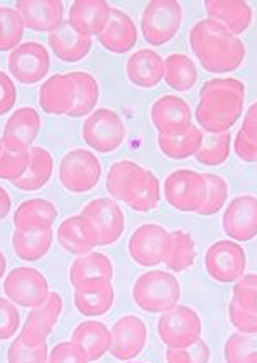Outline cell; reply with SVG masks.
<instances>
[{"label":"cell","instance_id":"1","mask_svg":"<svg viewBox=\"0 0 257 363\" xmlns=\"http://www.w3.org/2000/svg\"><path fill=\"white\" fill-rule=\"evenodd\" d=\"M189 44L204 70L227 74L244 62L246 47L239 37L211 18H204L190 28Z\"/></svg>","mask_w":257,"mask_h":363},{"label":"cell","instance_id":"2","mask_svg":"<svg viewBox=\"0 0 257 363\" xmlns=\"http://www.w3.org/2000/svg\"><path fill=\"white\" fill-rule=\"evenodd\" d=\"M246 85L237 79H211L199 90L196 121L207 133L229 132L244 111Z\"/></svg>","mask_w":257,"mask_h":363},{"label":"cell","instance_id":"3","mask_svg":"<svg viewBox=\"0 0 257 363\" xmlns=\"http://www.w3.org/2000/svg\"><path fill=\"white\" fill-rule=\"evenodd\" d=\"M132 298L147 313H165L179 303L180 284L169 272L149 270L134 281Z\"/></svg>","mask_w":257,"mask_h":363},{"label":"cell","instance_id":"4","mask_svg":"<svg viewBox=\"0 0 257 363\" xmlns=\"http://www.w3.org/2000/svg\"><path fill=\"white\" fill-rule=\"evenodd\" d=\"M182 26V6L175 0H152L141 18L142 35L147 44L160 47L177 35Z\"/></svg>","mask_w":257,"mask_h":363},{"label":"cell","instance_id":"5","mask_svg":"<svg viewBox=\"0 0 257 363\" xmlns=\"http://www.w3.org/2000/svg\"><path fill=\"white\" fill-rule=\"evenodd\" d=\"M157 333L168 348H187L201 340L202 320L187 305H175L159 318Z\"/></svg>","mask_w":257,"mask_h":363},{"label":"cell","instance_id":"6","mask_svg":"<svg viewBox=\"0 0 257 363\" xmlns=\"http://www.w3.org/2000/svg\"><path fill=\"white\" fill-rule=\"evenodd\" d=\"M102 177V165L90 150L75 149L62 157L59 182L70 194H87L97 187Z\"/></svg>","mask_w":257,"mask_h":363},{"label":"cell","instance_id":"7","mask_svg":"<svg viewBox=\"0 0 257 363\" xmlns=\"http://www.w3.org/2000/svg\"><path fill=\"white\" fill-rule=\"evenodd\" d=\"M82 138L99 154H111L126 140V123L112 108H99L85 118Z\"/></svg>","mask_w":257,"mask_h":363},{"label":"cell","instance_id":"8","mask_svg":"<svg viewBox=\"0 0 257 363\" xmlns=\"http://www.w3.org/2000/svg\"><path fill=\"white\" fill-rule=\"evenodd\" d=\"M4 294L13 305L26 308H39L49 298V281L32 267H17L9 272L4 280Z\"/></svg>","mask_w":257,"mask_h":363},{"label":"cell","instance_id":"9","mask_svg":"<svg viewBox=\"0 0 257 363\" xmlns=\"http://www.w3.org/2000/svg\"><path fill=\"white\" fill-rule=\"evenodd\" d=\"M164 197L179 212H199L206 202L204 174L190 169H179L164 182Z\"/></svg>","mask_w":257,"mask_h":363},{"label":"cell","instance_id":"10","mask_svg":"<svg viewBox=\"0 0 257 363\" xmlns=\"http://www.w3.org/2000/svg\"><path fill=\"white\" fill-rule=\"evenodd\" d=\"M207 275L219 284H236L246 275V250L234 240H217L204 257Z\"/></svg>","mask_w":257,"mask_h":363},{"label":"cell","instance_id":"11","mask_svg":"<svg viewBox=\"0 0 257 363\" xmlns=\"http://www.w3.org/2000/svg\"><path fill=\"white\" fill-rule=\"evenodd\" d=\"M114 267L106 253L90 252L72 262L69 270V280L74 292H97L112 284Z\"/></svg>","mask_w":257,"mask_h":363},{"label":"cell","instance_id":"12","mask_svg":"<svg viewBox=\"0 0 257 363\" xmlns=\"http://www.w3.org/2000/svg\"><path fill=\"white\" fill-rule=\"evenodd\" d=\"M170 233L163 225L144 223L137 227L128 240V255L141 267L163 264L169 252Z\"/></svg>","mask_w":257,"mask_h":363},{"label":"cell","instance_id":"13","mask_svg":"<svg viewBox=\"0 0 257 363\" xmlns=\"http://www.w3.org/2000/svg\"><path fill=\"white\" fill-rule=\"evenodd\" d=\"M50 69L49 50L39 42H23L9 55L12 77L23 85H34L47 77Z\"/></svg>","mask_w":257,"mask_h":363},{"label":"cell","instance_id":"14","mask_svg":"<svg viewBox=\"0 0 257 363\" xmlns=\"http://www.w3.org/2000/svg\"><path fill=\"white\" fill-rule=\"evenodd\" d=\"M82 215L94 223L99 235V245H112L126 230V215L114 199L99 197L90 200L82 208Z\"/></svg>","mask_w":257,"mask_h":363},{"label":"cell","instance_id":"15","mask_svg":"<svg viewBox=\"0 0 257 363\" xmlns=\"http://www.w3.org/2000/svg\"><path fill=\"white\" fill-rule=\"evenodd\" d=\"M111 355L121 362L136 360L146 348L147 325L136 315H124L114 323Z\"/></svg>","mask_w":257,"mask_h":363},{"label":"cell","instance_id":"16","mask_svg":"<svg viewBox=\"0 0 257 363\" xmlns=\"http://www.w3.org/2000/svg\"><path fill=\"white\" fill-rule=\"evenodd\" d=\"M222 228L234 242H249L257 237V197L239 195L227 203Z\"/></svg>","mask_w":257,"mask_h":363},{"label":"cell","instance_id":"17","mask_svg":"<svg viewBox=\"0 0 257 363\" xmlns=\"http://www.w3.org/2000/svg\"><path fill=\"white\" fill-rule=\"evenodd\" d=\"M151 121L159 135H179L192 127V111L177 95H163L152 105Z\"/></svg>","mask_w":257,"mask_h":363},{"label":"cell","instance_id":"18","mask_svg":"<svg viewBox=\"0 0 257 363\" xmlns=\"http://www.w3.org/2000/svg\"><path fill=\"white\" fill-rule=\"evenodd\" d=\"M40 116L35 108L21 107L9 117L2 132V147L11 152L31 150L32 143L39 137Z\"/></svg>","mask_w":257,"mask_h":363},{"label":"cell","instance_id":"19","mask_svg":"<svg viewBox=\"0 0 257 363\" xmlns=\"http://www.w3.org/2000/svg\"><path fill=\"white\" fill-rule=\"evenodd\" d=\"M62 297L59 294L50 292L47 302L39 308H34L28 317L26 318V323H23L21 335L17 338L22 343L31 347L42 345V343H47V337L50 335L52 330H54L57 320H59V315L62 312Z\"/></svg>","mask_w":257,"mask_h":363},{"label":"cell","instance_id":"20","mask_svg":"<svg viewBox=\"0 0 257 363\" xmlns=\"http://www.w3.org/2000/svg\"><path fill=\"white\" fill-rule=\"evenodd\" d=\"M57 240L65 252L80 257L87 255L99 245V235L94 223L82 213L62 220L57 228Z\"/></svg>","mask_w":257,"mask_h":363},{"label":"cell","instance_id":"21","mask_svg":"<svg viewBox=\"0 0 257 363\" xmlns=\"http://www.w3.org/2000/svg\"><path fill=\"white\" fill-rule=\"evenodd\" d=\"M16 11L23 26L35 32H54L65 22L60 0H18Z\"/></svg>","mask_w":257,"mask_h":363},{"label":"cell","instance_id":"22","mask_svg":"<svg viewBox=\"0 0 257 363\" xmlns=\"http://www.w3.org/2000/svg\"><path fill=\"white\" fill-rule=\"evenodd\" d=\"M112 7L106 0H75L69 9V26L80 35H101L111 18Z\"/></svg>","mask_w":257,"mask_h":363},{"label":"cell","instance_id":"23","mask_svg":"<svg viewBox=\"0 0 257 363\" xmlns=\"http://www.w3.org/2000/svg\"><path fill=\"white\" fill-rule=\"evenodd\" d=\"M70 342L84 353L87 362H97L111 352L112 337L106 323L87 320L74 328Z\"/></svg>","mask_w":257,"mask_h":363},{"label":"cell","instance_id":"24","mask_svg":"<svg viewBox=\"0 0 257 363\" xmlns=\"http://www.w3.org/2000/svg\"><path fill=\"white\" fill-rule=\"evenodd\" d=\"M104 49L112 54H127L137 44V27L132 17L121 9H112L107 26L99 35Z\"/></svg>","mask_w":257,"mask_h":363},{"label":"cell","instance_id":"25","mask_svg":"<svg viewBox=\"0 0 257 363\" xmlns=\"http://www.w3.org/2000/svg\"><path fill=\"white\" fill-rule=\"evenodd\" d=\"M127 79L139 89H154L164 79V59L152 49H141L128 57Z\"/></svg>","mask_w":257,"mask_h":363},{"label":"cell","instance_id":"26","mask_svg":"<svg viewBox=\"0 0 257 363\" xmlns=\"http://www.w3.org/2000/svg\"><path fill=\"white\" fill-rule=\"evenodd\" d=\"M204 9L211 21L219 22L234 35L246 32L254 21L252 7L242 0H207Z\"/></svg>","mask_w":257,"mask_h":363},{"label":"cell","instance_id":"27","mask_svg":"<svg viewBox=\"0 0 257 363\" xmlns=\"http://www.w3.org/2000/svg\"><path fill=\"white\" fill-rule=\"evenodd\" d=\"M40 108L49 116H67L74 104V85L67 74H55L40 85Z\"/></svg>","mask_w":257,"mask_h":363},{"label":"cell","instance_id":"28","mask_svg":"<svg viewBox=\"0 0 257 363\" xmlns=\"http://www.w3.org/2000/svg\"><path fill=\"white\" fill-rule=\"evenodd\" d=\"M147 169L132 160H119L109 169L106 177L107 192L116 202L127 203L144 179Z\"/></svg>","mask_w":257,"mask_h":363},{"label":"cell","instance_id":"29","mask_svg":"<svg viewBox=\"0 0 257 363\" xmlns=\"http://www.w3.org/2000/svg\"><path fill=\"white\" fill-rule=\"evenodd\" d=\"M49 45L55 57L62 62H80L92 50V39L75 32L69 22H64L57 30L49 33Z\"/></svg>","mask_w":257,"mask_h":363},{"label":"cell","instance_id":"30","mask_svg":"<svg viewBox=\"0 0 257 363\" xmlns=\"http://www.w3.org/2000/svg\"><path fill=\"white\" fill-rule=\"evenodd\" d=\"M57 208L50 200L31 199L21 203L13 213V225L18 230H45L57 220Z\"/></svg>","mask_w":257,"mask_h":363},{"label":"cell","instance_id":"31","mask_svg":"<svg viewBox=\"0 0 257 363\" xmlns=\"http://www.w3.org/2000/svg\"><path fill=\"white\" fill-rule=\"evenodd\" d=\"M52 174H54V157L50 155V152L42 147H32L28 169L21 179L13 182V185L23 192H37L49 184Z\"/></svg>","mask_w":257,"mask_h":363},{"label":"cell","instance_id":"32","mask_svg":"<svg viewBox=\"0 0 257 363\" xmlns=\"http://www.w3.org/2000/svg\"><path fill=\"white\" fill-rule=\"evenodd\" d=\"M54 240L52 228L45 230H17L12 235V248L21 260L37 262L49 253Z\"/></svg>","mask_w":257,"mask_h":363},{"label":"cell","instance_id":"33","mask_svg":"<svg viewBox=\"0 0 257 363\" xmlns=\"http://www.w3.org/2000/svg\"><path fill=\"white\" fill-rule=\"evenodd\" d=\"M70 80H72L74 85V104L67 117L70 118H80L87 117L90 112L94 111L95 105L99 102V95H101V90H99V84L95 80L94 75L87 74V72H70L67 74Z\"/></svg>","mask_w":257,"mask_h":363},{"label":"cell","instance_id":"34","mask_svg":"<svg viewBox=\"0 0 257 363\" xmlns=\"http://www.w3.org/2000/svg\"><path fill=\"white\" fill-rule=\"evenodd\" d=\"M164 80L175 92H189L196 87L199 80L197 67L192 59L184 54H170L164 60Z\"/></svg>","mask_w":257,"mask_h":363},{"label":"cell","instance_id":"35","mask_svg":"<svg viewBox=\"0 0 257 363\" xmlns=\"http://www.w3.org/2000/svg\"><path fill=\"white\" fill-rule=\"evenodd\" d=\"M202 130L192 125L189 130L179 135H159L157 143L159 149L168 159L184 160L189 157H194L202 145Z\"/></svg>","mask_w":257,"mask_h":363},{"label":"cell","instance_id":"36","mask_svg":"<svg viewBox=\"0 0 257 363\" xmlns=\"http://www.w3.org/2000/svg\"><path fill=\"white\" fill-rule=\"evenodd\" d=\"M196 242L185 230L170 232V245L164 264L169 270L185 272L196 262Z\"/></svg>","mask_w":257,"mask_h":363},{"label":"cell","instance_id":"37","mask_svg":"<svg viewBox=\"0 0 257 363\" xmlns=\"http://www.w3.org/2000/svg\"><path fill=\"white\" fill-rule=\"evenodd\" d=\"M231 132L222 133H202V145L196 155V160L201 165L217 167L229 159L231 155Z\"/></svg>","mask_w":257,"mask_h":363},{"label":"cell","instance_id":"38","mask_svg":"<svg viewBox=\"0 0 257 363\" xmlns=\"http://www.w3.org/2000/svg\"><path fill=\"white\" fill-rule=\"evenodd\" d=\"M114 300H116V292H114L112 284L106 285L97 292H74V305L84 317H102L112 308Z\"/></svg>","mask_w":257,"mask_h":363},{"label":"cell","instance_id":"39","mask_svg":"<svg viewBox=\"0 0 257 363\" xmlns=\"http://www.w3.org/2000/svg\"><path fill=\"white\" fill-rule=\"evenodd\" d=\"M226 363H257V333H232L224 343Z\"/></svg>","mask_w":257,"mask_h":363},{"label":"cell","instance_id":"40","mask_svg":"<svg viewBox=\"0 0 257 363\" xmlns=\"http://www.w3.org/2000/svg\"><path fill=\"white\" fill-rule=\"evenodd\" d=\"M160 202V182L157 179L155 174H152L151 170L146 172L144 179H142L141 185L127 200V205L136 212H152L159 207Z\"/></svg>","mask_w":257,"mask_h":363},{"label":"cell","instance_id":"41","mask_svg":"<svg viewBox=\"0 0 257 363\" xmlns=\"http://www.w3.org/2000/svg\"><path fill=\"white\" fill-rule=\"evenodd\" d=\"M23 30L22 17L16 9L0 7V52H9L21 45Z\"/></svg>","mask_w":257,"mask_h":363},{"label":"cell","instance_id":"42","mask_svg":"<svg viewBox=\"0 0 257 363\" xmlns=\"http://www.w3.org/2000/svg\"><path fill=\"white\" fill-rule=\"evenodd\" d=\"M204 180H206V202L197 213L202 217H212L221 212L229 199V185L222 177L214 174H204Z\"/></svg>","mask_w":257,"mask_h":363},{"label":"cell","instance_id":"43","mask_svg":"<svg viewBox=\"0 0 257 363\" xmlns=\"http://www.w3.org/2000/svg\"><path fill=\"white\" fill-rule=\"evenodd\" d=\"M31 164V150L11 152L2 150L0 154V179L16 182L26 174Z\"/></svg>","mask_w":257,"mask_h":363},{"label":"cell","instance_id":"44","mask_svg":"<svg viewBox=\"0 0 257 363\" xmlns=\"http://www.w3.org/2000/svg\"><path fill=\"white\" fill-rule=\"evenodd\" d=\"M232 302L247 312L257 313V274H247L236 281Z\"/></svg>","mask_w":257,"mask_h":363},{"label":"cell","instance_id":"45","mask_svg":"<svg viewBox=\"0 0 257 363\" xmlns=\"http://www.w3.org/2000/svg\"><path fill=\"white\" fill-rule=\"evenodd\" d=\"M47 360H49V347H47V343L31 347L16 338L7 352L9 363H47Z\"/></svg>","mask_w":257,"mask_h":363},{"label":"cell","instance_id":"46","mask_svg":"<svg viewBox=\"0 0 257 363\" xmlns=\"http://www.w3.org/2000/svg\"><path fill=\"white\" fill-rule=\"evenodd\" d=\"M211 348L206 342L199 340L187 348H169L165 352L168 363H209L211 362Z\"/></svg>","mask_w":257,"mask_h":363},{"label":"cell","instance_id":"47","mask_svg":"<svg viewBox=\"0 0 257 363\" xmlns=\"http://www.w3.org/2000/svg\"><path fill=\"white\" fill-rule=\"evenodd\" d=\"M21 328V313L9 298L0 297V342L12 338Z\"/></svg>","mask_w":257,"mask_h":363},{"label":"cell","instance_id":"48","mask_svg":"<svg viewBox=\"0 0 257 363\" xmlns=\"http://www.w3.org/2000/svg\"><path fill=\"white\" fill-rule=\"evenodd\" d=\"M231 325L239 333H257V313L247 312L231 300L229 303Z\"/></svg>","mask_w":257,"mask_h":363},{"label":"cell","instance_id":"49","mask_svg":"<svg viewBox=\"0 0 257 363\" xmlns=\"http://www.w3.org/2000/svg\"><path fill=\"white\" fill-rule=\"evenodd\" d=\"M47 363H89L84 353L72 342H62L52 347Z\"/></svg>","mask_w":257,"mask_h":363},{"label":"cell","instance_id":"50","mask_svg":"<svg viewBox=\"0 0 257 363\" xmlns=\"http://www.w3.org/2000/svg\"><path fill=\"white\" fill-rule=\"evenodd\" d=\"M17 100V89L12 79L0 70V117L12 111Z\"/></svg>","mask_w":257,"mask_h":363},{"label":"cell","instance_id":"51","mask_svg":"<svg viewBox=\"0 0 257 363\" xmlns=\"http://www.w3.org/2000/svg\"><path fill=\"white\" fill-rule=\"evenodd\" d=\"M234 152L242 162H247V164H256L257 162V143L247 138L242 130L237 132L236 135Z\"/></svg>","mask_w":257,"mask_h":363},{"label":"cell","instance_id":"52","mask_svg":"<svg viewBox=\"0 0 257 363\" xmlns=\"http://www.w3.org/2000/svg\"><path fill=\"white\" fill-rule=\"evenodd\" d=\"M241 130L246 133L247 138L257 143V102H254L246 112L244 122H242Z\"/></svg>","mask_w":257,"mask_h":363},{"label":"cell","instance_id":"53","mask_svg":"<svg viewBox=\"0 0 257 363\" xmlns=\"http://www.w3.org/2000/svg\"><path fill=\"white\" fill-rule=\"evenodd\" d=\"M11 208H12L11 195H9L7 190L0 185V222H2L6 217H9Z\"/></svg>","mask_w":257,"mask_h":363},{"label":"cell","instance_id":"54","mask_svg":"<svg viewBox=\"0 0 257 363\" xmlns=\"http://www.w3.org/2000/svg\"><path fill=\"white\" fill-rule=\"evenodd\" d=\"M6 270H7V259L6 255H4V252L0 250V279H2L4 274H6Z\"/></svg>","mask_w":257,"mask_h":363},{"label":"cell","instance_id":"55","mask_svg":"<svg viewBox=\"0 0 257 363\" xmlns=\"http://www.w3.org/2000/svg\"><path fill=\"white\" fill-rule=\"evenodd\" d=\"M126 363H149V362H134V360H131V362H126Z\"/></svg>","mask_w":257,"mask_h":363},{"label":"cell","instance_id":"56","mask_svg":"<svg viewBox=\"0 0 257 363\" xmlns=\"http://www.w3.org/2000/svg\"><path fill=\"white\" fill-rule=\"evenodd\" d=\"M2 150H4V147H2V142H0V154H2Z\"/></svg>","mask_w":257,"mask_h":363}]
</instances>
